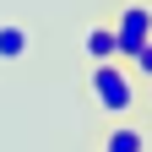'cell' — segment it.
Here are the masks:
<instances>
[{
  "label": "cell",
  "instance_id": "cell-1",
  "mask_svg": "<svg viewBox=\"0 0 152 152\" xmlns=\"http://www.w3.org/2000/svg\"><path fill=\"white\" fill-rule=\"evenodd\" d=\"M87 92H92V103H98L103 114H114V120H125V114L136 109V98H141L125 60H98L87 71Z\"/></svg>",
  "mask_w": 152,
  "mask_h": 152
},
{
  "label": "cell",
  "instance_id": "cell-2",
  "mask_svg": "<svg viewBox=\"0 0 152 152\" xmlns=\"http://www.w3.org/2000/svg\"><path fill=\"white\" fill-rule=\"evenodd\" d=\"M109 27H114V44H120V60H130L141 44H152V6L147 0H125Z\"/></svg>",
  "mask_w": 152,
  "mask_h": 152
},
{
  "label": "cell",
  "instance_id": "cell-3",
  "mask_svg": "<svg viewBox=\"0 0 152 152\" xmlns=\"http://www.w3.org/2000/svg\"><path fill=\"white\" fill-rule=\"evenodd\" d=\"M87 60L98 65V60H120V44H114V27H87Z\"/></svg>",
  "mask_w": 152,
  "mask_h": 152
},
{
  "label": "cell",
  "instance_id": "cell-4",
  "mask_svg": "<svg viewBox=\"0 0 152 152\" xmlns=\"http://www.w3.org/2000/svg\"><path fill=\"white\" fill-rule=\"evenodd\" d=\"M27 49H33L27 27H16V22H0V60H22Z\"/></svg>",
  "mask_w": 152,
  "mask_h": 152
},
{
  "label": "cell",
  "instance_id": "cell-5",
  "mask_svg": "<svg viewBox=\"0 0 152 152\" xmlns=\"http://www.w3.org/2000/svg\"><path fill=\"white\" fill-rule=\"evenodd\" d=\"M103 152H147V136L136 125H114L109 136H103Z\"/></svg>",
  "mask_w": 152,
  "mask_h": 152
},
{
  "label": "cell",
  "instance_id": "cell-6",
  "mask_svg": "<svg viewBox=\"0 0 152 152\" xmlns=\"http://www.w3.org/2000/svg\"><path fill=\"white\" fill-rule=\"evenodd\" d=\"M125 65H130V76H141V82H152V44H141V49L130 54Z\"/></svg>",
  "mask_w": 152,
  "mask_h": 152
}]
</instances>
